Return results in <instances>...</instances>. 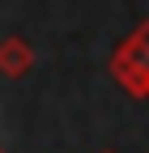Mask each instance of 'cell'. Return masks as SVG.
I'll return each mask as SVG.
<instances>
[{
	"label": "cell",
	"mask_w": 149,
	"mask_h": 153,
	"mask_svg": "<svg viewBox=\"0 0 149 153\" xmlns=\"http://www.w3.org/2000/svg\"><path fill=\"white\" fill-rule=\"evenodd\" d=\"M111 76L124 85V94H132V98H149V72L132 60V51L124 43L111 51Z\"/></svg>",
	"instance_id": "6da1fadb"
},
{
	"label": "cell",
	"mask_w": 149,
	"mask_h": 153,
	"mask_svg": "<svg viewBox=\"0 0 149 153\" xmlns=\"http://www.w3.org/2000/svg\"><path fill=\"white\" fill-rule=\"evenodd\" d=\"M34 68V47L26 43L22 34H9V38H0V76H26Z\"/></svg>",
	"instance_id": "7a4b0ae2"
},
{
	"label": "cell",
	"mask_w": 149,
	"mask_h": 153,
	"mask_svg": "<svg viewBox=\"0 0 149 153\" xmlns=\"http://www.w3.org/2000/svg\"><path fill=\"white\" fill-rule=\"evenodd\" d=\"M128 43H132V47H136V51L145 55V60H149V22H141V26H136L132 34H128Z\"/></svg>",
	"instance_id": "3957f363"
},
{
	"label": "cell",
	"mask_w": 149,
	"mask_h": 153,
	"mask_svg": "<svg viewBox=\"0 0 149 153\" xmlns=\"http://www.w3.org/2000/svg\"><path fill=\"white\" fill-rule=\"evenodd\" d=\"M102 153H111V149H102Z\"/></svg>",
	"instance_id": "277c9868"
},
{
	"label": "cell",
	"mask_w": 149,
	"mask_h": 153,
	"mask_svg": "<svg viewBox=\"0 0 149 153\" xmlns=\"http://www.w3.org/2000/svg\"><path fill=\"white\" fill-rule=\"evenodd\" d=\"M0 153H4V149H0Z\"/></svg>",
	"instance_id": "5b68a950"
}]
</instances>
